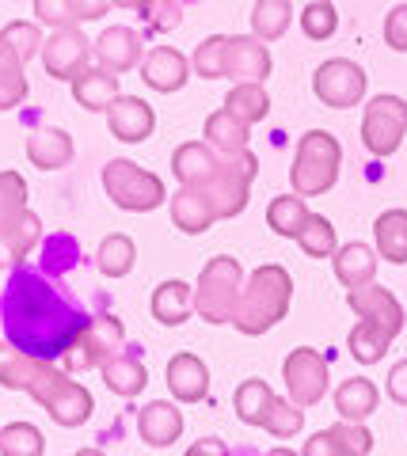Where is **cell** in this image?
I'll return each instance as SVG.
<instances>
[{"mask_svg": "<svg viewBox=\"0 0 407 456\" xmlns=\"http://www.w3.org/2000/svg\"><path fill=\"white\" fill-rule=\"evenodd\" d=\"M4 338L31 358L53 362L73 346L88 316L35 270H16L0 301Z\"/></svg>", "mask_w": 407, "mask_h": 456, "instance_id": "obj_1", "label": "cell"}, {"mask_svg": "<svg viewBox=\"0 0 407 456\" xmlns=\"http://www.w3.org/2000/svg\"><path fill=\"white\" fill-rule=\"evenodd\" d=\"M0 384L12 392H27L65 430L84 426L95 411V399L84 384L69 380V373L53 369V362H42L16 350L8 338H0Z\"/></svg>", "mask_w": 407, "mask_h": 456, "instance_id": "obj_2", "label": "cell"}, {"mask_svg": "<svg viewBox=\"0 0 407 456\" xmlns=\"http://www.w3.org/2000/svg\"><path fill=\"white\" fill-rule=\"evenodd\" d=\"M289 301H293L289 270L278 263H263L259 270H251V278L244 281L240 301H236V312H232V327L240 335L256 338L286 320Z\"/></svg>", "mask_w": 407, "mask_h": 456, "instance_id": "obj_3", "label": "cell"}, {"mask_svg": "<svg viewBox=\"0 0 407 456\" xmlns=\"http://www.w3.org/2000/svg\"><path fill=\"white\" fill-rule=\"evenodd\" d=\"M339 164H343V145L335 141V134L308 130L297 141V152H293V167H289L293 194L301 198L328 194L335 187V179H339Z\"/></svg>", "mask_w": 407, "mask_h": 456, "instance_id": "obj_4", "label": "cell"}, {"mask_svg": "<svg viewBox=\"0 0 407 456\" xmlns=\"http://www.w3.org/2000/svg\"><path fill=\"white\" fill-rule=\"evenodd\" d=\"M244 289V270L232 255H217L209 259L199 274V285H194V312L206 323H232L236 301H240Z\"/></svg>", "mask_w": 407, "mask_h": 456, "instance_id": "obj_5", "label": "cell"}, {"mask_svg": "<svg viewBox=\"0 0 407 456\" xmlns=\"http://www.w3.org/2000/svg\"><path fill=\"white\" fill-rule=\"evenodd\" d=\"M103 191L126 213H152L167 202L164 179L145 171L142 164L126 160V156H118V160H110L103 167Z\"/></svg>", "mask_w": 407, "mask_h": 456, "instance_id": "obj_6", "label": "cell"}, {"mask_svg": "<svg viewBox=\"0 0 407 456\" xmlns=\"http://www.w3.org/2000/svg\"><path fill=\"white\" fill-rule=\"evenodd\" d=\"M259 171V160L256 152H236L229 156L224 164H217V171L202 183V191L209 198V206H214L217 221H232L240 217V213L248 209V194H251V179H256Z\"/></svg>", "mask_w": 407, "mask_h": 456, "instance_id": "obj_7", "label": "cell"}, {"mask_svg": "<svg viewBox=\"0 0 407 456\" xmlns=\"http://www.w3.org/2000/svg\"><path fill=\"white\" fill-rule=\"evenodd\" d=\"M126 346V327L118 316H95L84 323V331L69 346L61 358L69 373H88V369H103L110 358H118Z\"/></svg>", "mask_w": 407, "mask_h": 456, "instance_id": "obj_8", "label": "cell"}, {"mask_svg": "<svg viewBox=\"0 0 407 456\" xmlns=\"http://www.w3.org/2000/svg\"><path fill=\"white\" fill-rule=\"evenodd\" d=\"M407 137V99L373 95L362 114V145L373 156H392Z\"/></svg>", "mask_w": 407, "mask_h": 456, "instance_id": "obj_9", "label": "cell"}, {"mask_svg": "<svg viewBox=\"0 0 407 456\" xmlns=\"http://www.w3.org/2000/svg\"><path fill=\"white\" fill-rule=\"evenodd\" d=\"M366 69L358 61H350V57H331L313 73V92L324 107L331 110H346V107H358L362 99H366Z\"/></svg>", "mask_w": 407, "mask_h": 456, "instance_id": "obj_10", "label": "cell"}, {"mask_svg": "<svg viewBox=\"0 0 407 456\" xmlns=\"http://www.w3.org/2000/svg\"><path fill=\"white\" fill-rule=\"evenodd\" d=\"M282 380L289 392V403L297 407H316L328 395V362L324 354L313 346H297L289 350V358L282 362Z\"/></svg>", "mask_w": 407, "mask_h": 456, "instance_id": "obj_11", "label": "cell"}, {"mask_svg": "<svg viewBox=\"0 0 407 456\" xmlns=\"http://www.w3.org/2000/svg\"><path fill=\"white\" fill-rule=\"evenodd\" d=\"M88 57H92V42L84 38L80 27H61L53 31L46 42H42V69L53 77V80H73L88 69Z\"/></svg>", "mask_w": 407, "mask_h": 456, "instance_id": "obj_12", "label": "cell"}, {"mask_svg": "<svg viewBox=\"0 0 407 456\" xmlns=\"http://www.w3.org/2000/svg\"><path fill=\"white\" fill-rule=\"evenodd\" d=\"M346 305L354 308L358 320H370L377 327H385V331L396 338L403 331V305L396 301V293H388L385 285H362V289H346Z\"/></svg>", "mask_w": 407, "mask_h": 456, "instance_id": "obj_13", "label": "cell"}, {"mask_svg": "<svg viewBox=\"0 0 407 456\" xmlns=\"http://www.w3.org/2000/svg\"><path fill=\"white\" fill-rule=\"evenodd\" d=\"M224 77L236 84H263L271 77V50L256 35H232L224 46Z\"/></svg>", "mask_w": 407, "mask_h": 456, "instance_id": "obj_14", "label": "cell"}, {"mask_svg": "<svg viewBox=\"0 0 407 456\" xmlns=\"http://www.w3.org/2000/svg\"><path fill=\"white\" fill-rule=\"evenodd\" d=\"M107 126L122 145H142V141H149L152 130H157V114H152V107L142 95H118L115 103L107 107Z\"/></svg>", "mask_w": 407, "mask_h": 456, "instance_id": "obj_15", "label": "cell"}, {"mask_svg": "<svg viewBox=\"0 0 407 456\" xmlns=\"http://www.w3.org/2000/svg\"><path fill=\"white\" fill-rule=\"evenodd\" d=\"M92 53L95 61H100V69H107V73H130L134 65H142V35L134 31V27H107V31H100V38L92 42Z\"/></svg>", "mask_w": 407, "mask_h": 456, "instance_id": "obj_16", "label": "cell"}, {"mask_svg": "<svg viewBox=\"0 0 407 456\" xmlns=\"http://www.w3.org/2000/svg\"><path fill=\"white\" fill-rule=\"evenodd\" d=\"M142 80L149 84L152 92L172 95L191 80V61L175 46H152L142 57Z\"/></svg>", "mask_w": 407, "mask_h": 456, "instance_id": "obj_17", "label": "cell"}, {"mask_svg": "<svg viewBox=\"0 0 407 456\" xmlns=\"http://www.w3.org/2000/svg\"><path fill=\"white\" fill-rule=\"evenodd\" d=\"M38 240H42V221L31 209H23L16 221L0 224V270H16L38 248Z\"/></svg>", "mask_w": 407, "mask_h": 456, "instance_id": "obj_18", "label": "cell"}, {"mask_svg": "<svg viewBox=\"0 0 407 456\" xmlns=\"http://www.w3.org/2000/svg\"><path fill=\"white\" fill-rule=\"evenodd\" d=\"M137 434H142L145 445L167 449L183 434V411L175 403H167V399H152V403L142 407V415H137Z\"/></svg>", "mask_w": 407, "mask_h": 456, "instance_id": "obj_19", "label": "cell"}, {"mask_svg": "<svg viewBox=\"0 0 407 456\" xmlns=\"http://www.w3.org/2000/svg\"><path fill=\"white\" fill-rule=\"evenodd\" d=\"M167 388L179 403H202L209 392V369L199 354H175L167 362Z\"/></svg>", "mask_w": 407, "mask_h": 456, "instance_id": "obj_20", "label": "cell"}, {"mask_svg": "<svg viewBox=\"0 0 407 456\" xmlns=\"http://www.w3.org/2000/svg\"><path fill=\"white\" fill-rule=\"evenodd\" d=\"M172 221L179 232H187V236H202L214 228L217 221V213L214 206H209V198L202 187H179L172 194Z\"/></svg>", "mask_w": 407, "mask_h": 456, "instance_id": "obj_21", "label": "cell"}, {"mask_svg": "<svg viewBox=\"0 0 407 456\" xmlns=\"http://www.w3.org/2000/svg\"><path fill=\"white\" fill-rule=\"evenodd\" d=\"M27 160L38 171H61L73 160V137L58 130V126H42V130L27 137Z\"/></svg>", "mask_w": 407, "mask_h": 456, "instance_id": "obj_22", "label": "cell"}, {"mask_svg": "<svg viewBox=\"0 0 407 456\" xmlns=\"http://www.w3.org/2000/svg\"><path fill=\"white\" fill-rule=\"evenodd\" d=\"M331 263H335V278H339L346 289H362V285H370L377 278V251L370 244H343V248H335L331 255Z\"/></svg>", "mask_w": 407, "mask_h": 456, "instance_id": "obj_23", "label": "cell"}, {"mask_svg": "<svg viewBox=\"0 0 407 456\" xmlns=\"http://www.w3.org/2000/svg\"><path fill=\"white\" fill-rule=\"evenodd\" d=\"M217 152L206 145V141H187L172 152V175L183 183V187H202V183L217 171Z\"/></svg>", "mask_w": 407, "mask_h": 456, "instance_id": "obj_24", "label": "cell"}, {"mask_svg": "<svg viewBox=\"0 0 407 456\" xmlns=\"http://www.w3.org/2000/svg\"><path fill=\"white\" fill-rule=\"evenodd\" d=\"M194 312V289L187 281H160L157 289H152V320L164 323V327H179L187 323Z\"/></svg>", "mask_w": 407, "mask_h": 456, "instance_id": "obj_25", "label": "cell"}, {"mask_svg": "<svg viewBox=\"0 0 407 456\" xmlns=\"http://www.w3.org/2000/svg\"><path fill=\"white\" fill-rule=\"evenodd\" d=\"M377 403H381V392H377V384L366 377H350L335 388V411H339V419H346V422H366L377 411Z\"/></svg>", "mask_w": 407, "mask_h": 456, "instance_id": "obj_26", "label": "cell"}, {"mask_svg": "<svg viewBox=\"0 0 407 456\" xmlns=\"http://www.w3.org/2000/svg\"><path fill=\"white\" fill-rule=\"evenodd\" d=\"M73 84V99L84 107V110H107L115 99L122 95L118 92V77L115 73H107V69H84L80 77H73L69 80Z\"/></svg>", "mask_w": 407, "mask_h": 456, "instance_id": "obj_27", "label": "cell"}, {"mask_svg": "<svg viewBox=\"0 0 407 456\" xmlns=\"http://www.w3.org/2000/svg\"><path fill=\"white\" fill-rule=\"evenodd\" d=\"M373 240H377V255L392 266L407 263V209H385L373 221Z\"/></svg>", "mask_w": 407, "mask_h": 456, "instance_id": "obj_28", "label": "cell"}, {"mask_svg": "<svg viewBox=\"0 0 407 456\" xmlns=\"http://www.w3.org/2000/svg\"><path fill=\"white\" fill-rule=\"evenodd\" d=\"M103 384L115 395L122 399H134V395H142L145 392V384H149V369L134 358V354H118V358H110L103 369Z\"/></svg>", "mask_w": 407, "mask_h": 456, "instance_id": "obj_29", "label": "cell"}, {"mask_svg": "<svg viewBox=\"0 0 407 456\" xmlns=\"http://www.w3.org/2000/svg\"><path fill=\"white\" fill-rule=\"evenodd\" d=\"M202 134H206V145H209V149H214V152H224V160L248 149V126H244L240 118H232V114L224 110V107L209 114Z\"/></svg>", "mask_w": 407, "mask_h": 456, "instance_id": "obj_30", "label": "cell"}, {"mask_svg": "<svg viewBox=\"0 0 407 456\" xmlns=\"http://www.w3.org/2000/svg\"><path fill=\"white\" fill-rule=\"evenodd\" d=\"M224 110L251 130V126L271 114V95H266L263 84H232V92L224 95Z\"/></svg>", "mask_w": 407, "mask_h": 456, "instance_id": "obj_31", "label": "cell"}, {"mask_svg": "<svg viewBox=\"0 0 407 456\" xmlns=\"http://www.w3.org/2000/svg\"><path fill=\"white\" fill-rule=\"evenodd\" d=\"M293 23V4L289 0H256L251 8V35L259 42H278Z\"/></svg>", "mask_w": 407, "mask_h": 456, "instance_id": "obj_32", "label": "cell"}, {"mask_svg": "<svg viewBox=\"0 0 407 456\" xmlns=\"http://www.w3.org/2000/svg\"><path fill=\"white\" fill-rule=\"evenodd\" d=\"M137 263V244L126 232H110L100 251H95V266H100L103 278H126Z\"/></svg>", "mask_w": 407, "mask_h": 456, "instance_id": "obj_33", "label": "cell"}, {"mask_svg": "<svg viewBox=\"0 0 407 456\" xmlns=\"http://www.w3.org/2000/svg\"><path fill=\"white\" fill-rule=\"evenodd\" d=\"M271 403H274V392H271V384L259 380V377L244 380L240 388H236V395H232L236 419L248 422V426H263V419H266V411H271Z\"/></svg>", "mask_w": 407, "mask_h": 456, "instance_id": "obj_34", "label": "cell"}, {"mask_svg": "<svg viewBox=\"0 0 407 456\" xmlns=\"http://www.w3.org/2000/svg\"><path fill=\"white\" fill-rule=\"evenodd\" d=\"M392 346V335L385 331V327H377L370 320H362L354 323V331H350L346 338V350H350V358L362 362V365H377L385 358V350Z\"/></svg>", "mask_w": 407, "mask_h": 456, "instance_id": "obj_35", "label": "cell"}, {"mask_svg": "<svg viewBox=\"0 0 407 456\" xmlns=\"http://www.w3.org/2000/svg\"><path fill=\"white\" fill-rule=\"evenodd\" d=\"M305 221H308V206H305L301 194H282V198H274V202L266 206V224H271L278 236H286V240H297Z\"/></svg>", "mask_w": 407, "mask_h": 456, "instance_id": "obj_36", "label": "cell"}, {"mask_svg": "<svg viewBox=\"0 0 407 456\" xmlns=\"http://www.w3.org/2000/svg\"><path fill=\"white\" fill-rule=\"evenodd\" d=\"M297 244L308 259H331L335 248H339V240H335V224L324 217V213H308L305 228L297 232Z\"/></svg>", "mask_w": 407, "mask_h": 456, "instance_id": "obj_37", "label": "cell"}, {"mask_svg": "<svg viewBox=\"0 0 407 456\" xmlns=\"http://www.w3.org/2000/svg\"><path fill=\"white\" fill-rule=\"evenodd\" d=\"M27 99V77H23V61L0 42V110H12Z\"/></svg>", "mask_w": 407, "mask_h": 456, "instance_id": "obj_38", "label": "cell"}, {"mask_svg": "<svg viewBox=\"0 0 407 456\" xmlns=\"http://www.w3.org/2000/svg\"><path fill=\"white\" fill-rule=\"evenodd\" d=\"M46 452V437L31 422H8L0 430V456H42Z\"/></svg>", "mask_w": 407, "mask_h": 456, "instance_id": "obj_39", "label": "cell"}, {"mask_svg": "<svg viewBox=\"0 0 407 456\" xmlns=\"http://www.w3.org/2000/svg\"><path fill=\"white\" fill-rule=\"evenodd\" d=\"M301 31L313 42H324L339 31V12H335L331 0H308L301 8Z\"/></svg>", "mask_w": 407, "mask_h": 456, "instance_id": "obj_40", "label": "cell"}, {"mask_svg": "<svg viewBox=\"0 0 407 456\" xmlns=\"http://www.w3.org/2000/svg\"><path fill=\"white\" fill-rule=\"evenodd\" d=\"M0 42H4V46L12 50L20 57V61L27 65L31 61V57H38L42 53V31H38V23H27V20H16V23H8L4 31H0Z\"/></svg>", "mask_w": 407, "mask_h": 456, "instance_id": "obj_41", "label": "cell"}, {"mask_svg": "<svg viewBox=\"0 0 407 456\" xmlns=\"http://www.w3.org/2000/svg\"><path fill=\"white\" fill-rule=\"evenodd\" d=\"M224 46H229V35H209L194 46V57H191V69L199 73L202 80H217L224 77Z\"/></svg>", "mask_w": 407, "mask_h": 456, "instance_id": "obj_42", "label": "cell"}, {"mask_svg": "<svg viewBox=\"0 0 407 456\" xmlns=\"http://www.w3.org/2000/svg\"><path fill=\"white\" fill-rule=\"evenodd\" d=\"M301 426H305V411L297 403H289V399L274 395V403H271V411H266V419H263V430L274 434V437H293Z\"/></svg>", "mask_w": 407, "mask_h": 456, "instance_id": "obj_43", "label": "cell"}, {"mask_svg": "<svg viewBox=\"0 0 407 456\" xmlns=\"http://www.w3.org/2000/svg\"><path fill=\"white\" fill-rule=\"evenodd\" d=\"M27 209V179L20 171H0V224L16 221Z\"/></svg>", "mask_w": 407, "mask_h": 456, "instance_id": "obj_44", "label": "cell"}, {"mask_svg": "<svg viewBox=\"0 0 407 456\" xmlns=\"http://www.w3.org/2000/svg\"><path fill=\"white\" fill-rule=\"evenodd\" d=\"M331 430H335V437H339L350 452L370 456V449H373V434L366 430V422H346V419H339V422L331 426Z\"/></svg>", "mask_w": 407, "mask_h": 456, "instance_id": "obj_45", "label": "cell"}, {"mask_svg": "<svg viewBox=\"0 0 407 456\" xmlns=\"http://www.w3.org/2000/svg\"><path fill=\"white\" fill-rule=\"evenodd\" d=\"M35 16L38 23L53 27V31H61V27H73V0H35Z\"/></svg>", "mask_w": 407, "mask_h": 456, "instance_id": "obj_46", "label": "cell"}, {"mask_svg": "<svg viewBox=\"0 0 407 456\" xmlns=\"http://www.w3.org/2000/svg\"><path fill=\"white\" fill-rule=\"evenodd\" d=\"M385 46L396 53H407V4H396L385 16Z\"/></svg>", "mask_w": 407, "mask_h": 456, "instance_id": "obj_47", "label": "cell"}, {"mask_svg": "<svg viewBox=\"0 0 407 456\" xmlns=\"http://www.w3.org/2000/svg\"><path fill=\"white\" fill-rule=\"evenodd\" d=\"M301 456H358V452H350L339 437H335V430L328 426V430H320L305 441V452Z\"/></svg>", "mask_w": 407, "mask_h": 456, "instance_id": "obj_48", "label": "cell"}, {"mask_svg": "<svg viewBox=\"0 0 407 456\" xmlns=\"http://www.w3.org/2000/svg\"><path fill=\"white\" fill-rule=\"evenodd\" d=\"M179 20H183V8H179L175 0H160V4L149 12L152 31H172V27H179Z\"/></svg>", "mask_w": 407, "mask_h": 456, "instance_id": "obj_49", "label": "cell"}, {"mask_svg": "<svg viewBox=\"0 0 407 456\" xmlns=\"http://www.w3.org/2000/svg\"><path fill=\"white\" fill-rule=\"evenodd\" d=\"M385 392H388V399H392V403H400V407H407V358H403V362H396V365H392V369H388Z\"/></svg>", "mask_w": 407, "mask_h": 456, "instance_id": "obj_50", "label": "cell"}, {"mask_svg": "<svg viewBox=\"0 0 407 456\" xmlns=\"http://www.w3.org/2000/svg\"><path fill=\"white\" fill-rule=\"evenodd\" d=\"M110 12V0H73V20L77 23H88V20H100Z\"/></svg>", "mask_w": 407, "mask_h": 456, "instance_id": "obj_51", "label": "cell"}, {"mask_svg": "<svg viewBox=\"0 0 407 456\" xmlns=\"http://www.w3.org/2000/svg\"><path fill=\"white\" fill-rule=\"evenodd\" d=\"M187 456H232V452H229V445H224L221 437H199L187 449Z\"/></svg>", "mask_w": 407, "mask_h": 456, "instance_id": "obj_52", "label": "cell"}, {"mask_svg": "<svg viewBox=\"0 0 407 456\" xmlns=\"http://www.w3.org/2000/svg\"><path fill=\"white\" fill-rule=\"evenodd\" d=\"M110 4L115 8H130V12H142V16L149 20V12L160 4V0H110Z\"/></svg>", "mask_w": 407, "mask_h": 456, "instance_id": "obj_53", "label": "cell"}, {"mask_svg": "<svg viewBox=\"0 0 407 456\" xmlns=\"http://www.w3.org/2000/svg\"><path fill=\"white\" fill-rule=\"evenodd\" d=\"M266 456H297V452H293V449H271Z\"/></svg>", "mask_w": 407, "mask_h": 456, "instance_id": "obj_54", "label": "cell"}, {"mask_svg": "<svg viewBox=\"0 0 407 456\" xmlns=\"http://www.w3.org/2000/svg\"><path fill=\"white\" fill-rule=\"evenodd\" d=\"M77 456H107V452H100V449H80Z\"/></svg>", "mask_w": 407, "mask_h": 456, "instance_id": "obj_55", "label": "cell"}]
</instances>
